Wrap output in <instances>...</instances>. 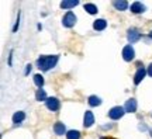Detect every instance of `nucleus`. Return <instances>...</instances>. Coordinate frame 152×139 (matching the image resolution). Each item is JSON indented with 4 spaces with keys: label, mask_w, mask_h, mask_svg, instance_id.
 <instances>
[{
    "label": "nucleus",
    "mask_w": 152,
    "mask_h": 139,
    "mask_svg": "<svg viewBox=\"0 0 152 139\" xmlns=\"http://www.w3.org/2000/svg\"><path fill=\"white\" fill-rule=\"evenodd\" d=\"M35 98H37L38 101H44V100L47 101V100H48V98H47V93H45L42 89H38L37 90V93H35Z\"/></svg>",
    "instance_id": "17"
},
{
    "label": "nucleus",
    "mask_w": 152,
    "mask_h": 139,
    "mask_svg": "<svg viewBox=\"0 0 152 139\" xmlns=\"http://www.w3.org/2000/svg\"><path fill=\"white\" fill-rule=\"evenodd\" d=\"M85 10H86L89 14H96V13H97V7L93 4V3H86V4H85Z\"/></svg>",
    "instance_id": "18"
},
{
    "label": "nucleus",
    "mask_w": 152,
    "mask_h": 139,
    "mask_svg": "<svg viewBox=\"0 0 152 139\" xmlns=\"http://www.w3.org/2000/svg\"><path fill=\"white\" fill-rule=\"evenodd\" d=\"M151 136H152V129H151Z\"/></svg>",
    "instance_id": "24"
},
{
    "label": "nucleus",
    "mask_w": 152,
    "mask_h": 139,
    "mask_svg": "<svg viewBox=\"0 0 152 139\" xmlns=\"http://www.w3.org/2000/svg\"><path fill=\"white\" fill-rule=\"evenodd\" d=\"M75 23H76V16L72 13V11H68L65 16H64V18H62V24L65 25V27L68 28H71L75 25Z\"/></svg>",
    "instance_id": "3"
},
{
    "label": "nucleus",
    "mask_w": 152,
    "mask_h": 139,
    "mask_svg": "<svg viewBox=\"0 0 152 139\" xmlns=\"http://www.w3.org/2000/svg\"><path fill=\"white\" fill-rule=\"evenodd\" d=\"M113 6L120 11H124L127 10V7H128V1H125V0H117V1H113Z\"/></svg>",
    "instance_id": "14"
},
{
    "label": "nucleus",
    "mask_w": 152,
    "mask_h": 139,
    "mask_svg": "<svg viewBox=\"0 0 152 139\" xmlns=\"http://www.w3.org/2000/svg\"><path fill=\"white\" fill-rule=\"evenodd\" d=\"M31 72V65H27V68H26V75H28Z\"/></svg>",
    "instance_id": "22"
},
{
    "label": "nucleus",
    "mask_w": 152,
    "mask_h": 139,
    "mask_svg": "<svg viewBox=\"0 0 152 139\" xmlns=\"http://www.w3.org/2000/svg\"><path fill=\"white\" fill-rule=\"evenodd\" d=\"M149 37H151V38H152V31H151V32H149Z\"/></svg>",
    "instance_id": "23"
},
{
    "label": "nucleus",
    "mask_w": 152,
    "mask_h": 139,
    "mask_svg": "<svg viewBox=\"0 0 152 139\" xmlns=\"http://www.w3.org/2000/svg\"><path fill=\"white\" fill-rule=\"evenodd\" d=\"M142 37V34L137 28H130L128 30V32H127V39H128V42L130 44H134L137 42V41H140Z\"/></svg>",
    "instance_id": "2"
},
{
    "label": "nucleus",
    "mask_w": 152,
    "mask_h": 139,
    "mask_svg": "<svg viewBox=\"0 0 152 139\" xmlns=\"http://www.w3.org/2000/svg\"><path fill=\"white\" fill-rule=\"evenodd\" d=\"M58 59H59L58 55H47V56H41V58H38L37 65H38V68H39L41 70L47 72V70L52 69L55 65H56Z\"/></svg>",
    "instance_id": "1"
},
{
    "label": "nucleus",
    "mask_w": 152,
    "mask_h": 139,
    "mask_svg": "<svg viewBox=\"0 0 152 139\" xmlns=\"http://www.w3.org/2000/svg\"><path fill=\"white\" fill-rule=\"evenodd\" d=\"M47 108H48V110H51V111L56 112L61 108L59 100H58L56 97H49L48 100H47Z\"/></svg>",
    "instance_id": "5"
},
{
    "label": "nucleus",
    "mask_w": 152,
    "mask_h": 139,
    "mask_svg": "<svg viewBox=\"0 0 152 139\" xmlns=\"http://www.w3.org/2000/svg\"><path fill=\"white\" fill-rule=\"evenodd\" d=\"M124 107H120V106H117V107H113L111 110L109 111V117L111 118V119H120V118L124 115Z\"/></svg>",
    "instance_id": "4"
},
{
    "label": "nucleus",
    "mask_w": 152,
    "mask_h": 139,
    "mask_svg": "<svg viewBox=\"0 0 152 139\" xmlns=\"http://www.w3.org/2000/svg\"><path fill=\"white\" fill-rule=\"evenodd\" d=\"M93 124H94L93 112L92 111H86L85 112V118H83V125H85V128H90Z\"/></svg>",
    "instance_id": "7"
},
{
    "label": "nucleus",
    "mask_w": 152,
    "mask_h": 139,
    "mask_svg": "<svg viewBox=\"0 0 152 139\" xmlns=\"http://www.w3.org/2000/svg\"><path fill=\"white\" fill-rule=\"evenodd\" d=\"M34 83H35V86H37L38 89H42V86H44V77L41 75H35V76H34Z\"/></svg>",
    "instance_id": "19"
},
{
    "label": "nucleus",
    "mask_w": 152,
    "mask_h": 139,
    "mask_svg": "<svg viewBox=\"0 0 152 139\" xmlns=\"http://www.w3.org/2000/svg\"><path fill=\"white\" fill-rule=\"evenodd\" d=\"M77 4H79V1H77V0H72V1L65 0V1H62V3H61V7L68 10V9H73V7H76Z\"/></svg>",
    "instance_id": "16"
},
{
    "label": "nucleus",
    "mask_w": 152,
    "mask_h": 139,
    "mask_svg": "<svg viewBox=\"0 0 152 139\" xmlns=\"http://www.w3.org/2000/svg\"><path fill=\"white\" fill-rule=\"evenodd\" d=\"M137 100L135 98H130V100H127V103H125L124 106V110L125 112H135L137 111Z\"/></svg>",
    "instance_id": "8"
},
{
    "label": "nucleus",
    "mask_w": 152,
    "mask_h": 139,
    "mask_svg": "<svg viewBox=\"0 0 152 139\" xmlns=\"http://www.w3.org/2000/svg\"><path fill=\"white\" fill-rule=\"evenodd\" d=\"M80 138V132L79 131H69L66 134V139H79Z\"/></svg>",
    "instance_id": "20"
},
{
    "label": "nucleus",
    "mask_w": 152,
    "mask_h": 139,
    "mask_svg": "<svg viewBox=\"0 0 152 139\" xmlns=\"http://www.w3.org/2000/svg\"><path fill=\"white\" fill-rule=\"evenodd\" d=\"M87 103H89L90 107H97V106L102 104V98L97 97V96H90L89 97V100H87Z\"/></svg>",
    "instance_id": "15"
},
{
    "label": "nucleus",
    "mask_w": 152,
    "mask_h": 139,
    "mask_svg": "<svg viewBox=\"0 0 152 139\" xmlns=\"http://www.w3.org/2000/svg\"><path fill=\"white\" fill-rule=\"evenodd\" d=\"M134 56H135V51H134V48H132L131 45L124 47V49H123V59L127 60V62H130V60L134 59Z\"/></svg>",
    "instance_id": "6"
},
{
    "label": "nucleus",
    "mask_w": 152,
    "mask_h": 139,
    "mask_svg": "<svg viewBox=\"0 0 152 139\" xmlns=\"http://www.w3.org/2000/svg\"><path fill=\"white\" fill-rule=\"evenodd\" d=\"M106 27H107V21H106L104 18H97L96 21L93 23V28H94L96 31H103Z\"/></svg>",
    "instance_id": "11"
},
{
    "label": "nucleus",
    "mask_w": 152,
    "mask_h": 139,
    "mask_svg": "<svg viewBox=\"0 0 152 139\" xmlns=\"http://www.w3.org/2000/svg\"><path fill=\"white\" fill-rule=\"evenodd\" d=\"M147 73H148V75H149V76H151V77H152V63L149 65V66H148V69H147Z\"/></svg>",
    "instance_id": "21"
},
{
    "label": "nucleus",
    "mask_w": 152,
    "mask_h": 139,
    "mask_svg": "<svg viewBox=\"0 0 152 139\" xmlns=\"http://www.w3.org/2000/svg\"><path fill=\"white\" fill-rule=\"evenodd\" d=\"M131 11H132L134 14H140V13H144V11H145V6L142 4L141 1H134V3L131 4Z\"/></svg>",
    "instance_id": "9"
},
{
    "label": "nucleus",
    "mask_w": 152,
    "mask_h": 139,
    "mask_svg": "<svg viewBox=\"0 0 152 139\" xmlns=\"http://www.w3.org/2000/svg\"><path fill=\"white\" fill-rule=\"evenodd\" d=\"M24 119H26V112L24 111H17L13 115V122L14 124H21Z\"/></svg>",
    "instance_id": "13"
},
{
    "label": "nucleus",
    "mask_w": 152,
    "mask_h": 139,
    "mask_svg": "<svg viewBox=\"0 0 152 139\" xmlns=\"http://www.w3.org/2000/svg\"><path fill=\"white\" fill-rule=\"evenodd\" d=\"M54 131H55V134L56 135H64V134H68L66 132V128H65V125H64V122H56L54 125Z\"/></svg>",
    "instance_id": "12"
},
{
    "label": "nucleus",
    "mask_w": 152,
    "mask_h": 139,
    "mask_svg": "<svg viewBox=\"0 0 152 139\" xmlns=\"http://www.w3.org/2000/svg\"><path fill=\"white\" fill-rule=\"evenodd\" d=\"M145 75H147V70L144 69V68H140V69L135 72V76H134V83L135 84H140L142 82V79L145 77Z\"/></svg>",
    "instance_id": "10"
}]
</instances>
